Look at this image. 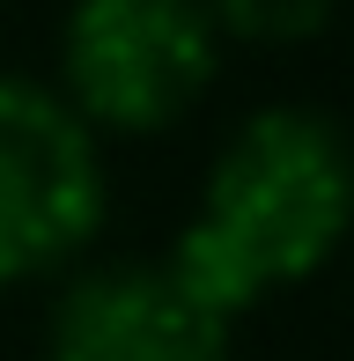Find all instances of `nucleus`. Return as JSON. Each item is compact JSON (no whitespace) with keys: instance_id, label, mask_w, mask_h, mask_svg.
<instances>
[{"instance_id":"7ed1b4c3","label":"nucleus","mask_w":354,"mask_h":361,"mask_svg":"<svg viewBox=\"0 0 354 361\" xmlns=\"http://www.w3.org/2000/svg\"><path fill=\"white\" fill-rule=\"evenodd\" d=\"M104 207V155L74 104L30 74H0V288L74 266Z\"/></svg>"},{"instance_id":"f03ea898","label":"nucleus","mask_w":354,"mask_h":361,"mask_svg":"<svg viewBox=\"0 0 354 361\" xmlns=\"http://www.w3.org/2000/svg\"><path fill=\"white\" fill-rule=\"evenodd\" d=\"M214 67L221 30L207 0H74L59 30V96L89 133H163L207 96Z\"/></svg>"},{"instance_id":"39448f33","label":"nucleus","mask_w":354,"mask_h":361,"mask_svg":"<svg viewBox=\"0 0 354 361\" xmlns=\"http://www.w3.org/2000/svg\"><path fill=\"white\" fill-rule=\"evenodd\" d=\"M207 15H214V30L251 44H303L332 23V0H207Z\"/></svg>"},{"instance_id":"20e7f679","label":"nucleus","mask_w":354,"mask_h":361,"mask_svg":"<svg viewBox=\"0 0 354 361\" xmlns=\"http://www.w3.org/2000/svg\"><path fill=\"white\" fill-rule=\"evenodd\" d=\"M236 324L207 310L170 266H89L59 288L52 361H229Z\"/></svg>"},{"instance_id":"f257e3e1","label":"nucleus","mask_w":354,"mask_h":361,"mask_svg":"<svg viewBox=\"0 0 354 361\" xmlns=\"http://www.w3.org/2000/svg\"><path fill=\"white\" fill-rule=\"evenodd\" d=\"M354 228V140L325 111L273 104L221 140L200 214L163 266L221 317L259 310L273 288L317 273Z\"/></svg>"}]
</instances>
